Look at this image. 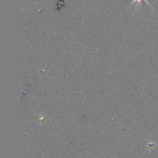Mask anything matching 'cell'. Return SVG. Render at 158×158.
Returning <instances> with one entry per match:
<instances>
[{
	"instance_id": "obj_1",
	"label": "cell",
	"mask_w": 158,
	"mask_h": 158,
	"mask_svg": "<svg viewBox=\"0 0 158 158\" xmlns=\"http://www.w3.org/2000/svg\"><path fill=\"white\" fill-rule=\"evenodd\" d=\"M141 1H142V0H134V1H133L132 2H131V5H133V4H134V3H139V4H140ZM144 1L148 3V4H150V3L148 2V0H144Z\"/></svg>"
}]
</instances>
